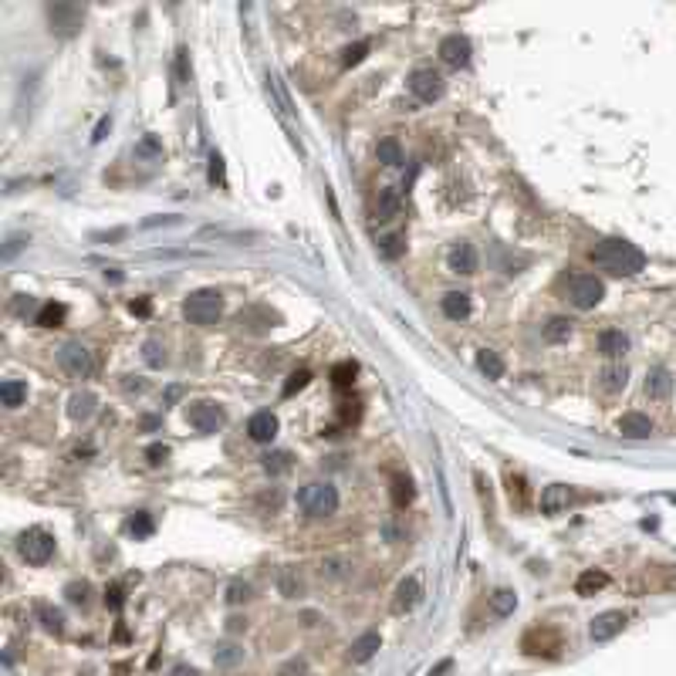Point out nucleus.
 Wrapping results in <instances>:
<instances>
[{"label":"nucleus","mask_w":676,"mask_h":676,"mask_svg":"<svg viewBox=\"0 0 676 676\" xmlns=\"http://www.w3.org/2000/svg\"><path fill=\"white\" fill-rule=\"evenodd\" d=\"M568 298H571L575 308L589 312V308H596L598 301L605 298V284L596 274H575V278L568 281Z\"/></svg>","instance_id":"6e6552de"},{"label":"nucleus","mask_w":676,"mask_h":676,"mask_svg":"<svg viewBox=\"0 0 676 676\" xmlns=\"http://www.w3.org/2000/svg\"><path fill=\"white\" fill-rule=\"evenodd\" d=\"M105 605H112V609H122V589H119V585L105 589Z\"/></svg>","instance_id":"09e8293b"},{"label":"nucleus","mask_w":676,"mask_h":676,"mask_svg":"<svg viewBox=\"0 0 676 676\" xmlns=\"http://www.w3.org/2000/svg\"><path fill=\"white\" fill-rule=\"evenodd\" d=\"M571 501H575V494H571V487H565V483H552V487L541 490V511H545V514H561V511H568Z\"/></svg>","instance_id":"2eb2a0df"},{"label":"nucleus","mask_w":676,"mask_h":676,"mask_svg":"<svg viewBox=\"0 0 676 676\" xmlns=\"http://www.w3.org/2000/svg\"><path fill=\"white\" fill-rule=\"evenodd\" d=\"M58 362H61V369H65L72 379H91V375L98 372V356H95L88 345H81V342L61 345Z\"/></svg>","instance_id":"20e7f679"},{"label":"nucleus","mask_w":676,"mask_h":676,"mask_svg":"<svg viewBox=\"0 0 676 676\" xmlns=\"http://www.w3.org/2000/svg\"><path fill=\"white\" fill-rule=\"evenodd\" d=\"M38 615H41V622H44V629H47V633H61V629H65V615H61L58 609L38 605Z\"/></svg>","instance_id":"e433bc0d"},{"label":"nucleus","mask_w":676,"mask_h":676,"mask_svg":"<svg viewBox=\"0 0 676 676\" xmlns=\"http://www.w3.org/2000/svg\"><path fill=\"white\" fill-rule=\"evenodd\" d=\"M446 268L453 271V274H474L477 271V250H474V243H467V240H460V243H453L450 247V254H446Z\"/></svg>","instance_id":"f8f14e48"},{"label":"nucleus","mask_w":676,"mask_h":676,"mask_svg":"<svg viewBox=\"0 0 676 676\" xmlns=\"http://www.w3.org/2000/svg\"><path fill=\"white\" fill-rule=\"evenodd\" d=\"M281 592L291 598V596H298V589H294V578H291V568L284 571V578H281Z\"/></svg>","instance_id":"8fccbe9b"},{"label":"nucleus","mask_w":676,"mask_h":676,"mask_svg":"<svg viewBox=\"0 0 676 676\" xmlns=\"http://www.w3.org/2000/svg\"><path fill=\"white\" fill-rule=\"evenodd\" d=\"M379 646H382L379 633H362V636L352 642V649H349V659H352V663H369V659L379 653Z\"/></svg>","instance_id":"aec40b11"},{"label":"nucleus","mask_w":676,"mask_h":676,"mask_svg":"<svg viewBox=\"0 0 676 676\" xmlns=\"http://www.w3.org/2000/svg\"><path fill=\"white\" fill-rule=\"evenodd\" d=\"M619 433L629 437V439H646L653 433V419L642 416V413H626V416L619 419Z\"/></svg>","instance_id":"6ab92c4d"},{"label":"nucleus","mask_w":676,"mask_h":676,"mask_svg":"<svg viewBox=\"0 0 676 676\" xmlns=\"http://www.w3.org/2000/svg\"><path fill=\"white\" fill-rule=\"evenodd\" d=\"M95 406H98V399L91 396V393H75V396L68 399V416L75 423H85V419H91Z\"/></svg>","instance_id":"4be33fe9"},{"label":"nucleus","mask_w":676,"mask_h":676,"mask_svg":"<svg viewBox=\"0 0 676 676\" xmlns=\"http://www.w3.org/2000/svg\"><path fill=\"white\" fill-rule=\"evenodd\" d=\"M450 666H453V659H443V663H437V666H433V670H430V676H439V673H446V670H450Z\"/></svg>","instance_id":"6e6d98bb"},{"label":"nucleus","mask_w":676,"mask_h":676,"mask_svg":"<svg viewBox=\"0 0 676 676\" xmlns=\"http://www.w3.org/2000/svg\"><path fill=\"white\" fill-rule=\"evenodd\" d=\"M68 318V308L65 305H58V301H47V305H41L34 321H38L41 328H58V325H65Z\"/></svg>","instance_id":"393cba45"},{"label":"nucleus","mask_w":676,"mask_h":676,"mask_svg":"<svg viewBox=\"0 0 676 676\" xmlns=\"http://www.w3.org/2000/svg\"><path fill=\"white\" fill-rule=\"evenodd\" d=\"M247 437L254 439V443H271V439L278 437V416H274L271 409L254 413V416L247 419Z\"/></svg>","instance_id":"4468645a"},{"label":"nucleus","mask_w":676,"mask_h":676,"mask_svg":"<svg viewBox=\"0 0 676 676\" xmlns=\"http://www.w3.org/2000/svg\"><path fill=\"white\" fill-rule=\"evenodd\" d=\"M670 389H673V375H670V369H663V365L649 369V375H646V393H649L653 399H666V396H670Z\"/></svg>","instance_id":"412c9836"},{"label":"nucleus","mask_w":676,"mask_h":676,"mask_svg":"<svg viewBox=\"0 0 676 676\" xmlns=\"http://www.w3.org/2000/svg\"><path fill=\"white\" fill-rule=\"evenodd\" d=\"M146 457H149V464H166V460H169V446H166V443H153V446L146 450Z\"/></svg>","instance_id":"37998d69"},{"label":"nucleus","mask_w":676,"mask_h":676,"mask_svg":"<svg viewBox=\"0 0 676 676\" xmlns=\"http://www.w3.org/2000/svg\"><path fill=\"white\" fill-rule=\"evenodd\" d=\"M605 585H609V575L592 568V571H582V575H578V582H575V592H578L582 598H589V596H596L598 589H605Z\"/></svg>","instance_id":"b1692460"},{"label":"nucleus","mask_w":676,"mask_h":676,"mask_svg":"<svg viewBox=\"0 0 676 676\" xmlns=\"http://www.w3.org/2000/svg\"><path fill=\"white\" fill-rule=\"evenodd\" d=\"M247 598H250V585H247V582H230L227 602H230V605H240V602H247Z\"/></svg>","instance_id":"a19ab883"},{"label":"nucleus","mask_w":676,"mask_h":676,"mask_svg":"<svg viewBox=\"0 0 676 676\" xmlns=\"http://www.w3.org/2000/svg\"><path fill=\"white\" fill-rule=\"evenodd\" d=\"M132 315H149V301H132Z\"/></svg>","instance_id":"5fc2aeb1"},{"label":"nucleus","mask_w":676,"mask_h":676,"mask_svg":"<svg viewBox=\"0 0 676 676\" xmlns=\"http://www.w3.org/2000/svg\"><path fill=\"white\" fill-rule=\"evenodd\" d=\"M291 673H298V676L305 673V659H294V663H287V666L281 670V676H291Z\"/></svg>","instance_id":"864d4df0"},{"label":"nucleus","mask_w":676,"mask_h":676,"mask_svg":"<svg viewBox=\"0 0 676 676\" xmlns=\"http://www.w3.org/2000/svg\"><path fill=\"white\" fill-rule=\"evenodd\" d=\"M356 372H358L356 362H338V365L331 369V382H335V389H349V386L356 382Z\"/></svg>","instance_id":"7c9ffc66"},{"label":"nucleus","mask_w":676,"mask_h":676,"mask_svg":"<svg viewBox=\"0 0 676 676\" xmlns=\"http://www.w3.org/2000/svg\"><path fill=\"white\" fill-rule=\"evenodd\" d=\"M626 382H629V369H626L622 362H612V365H605V369L598 372V386H602L605 393H622Z\"/></svg>","instance_id":"a211bd4d"},{"label":"nucleus","mask_w":676,"mask_h":676,"mask_svg":"<svg viewBox=\"0 0 676 676\" xmlns=\"http://www.w3.org/2000/svg\"><path fill=\"white\" fill-rule=\"evenodd\" d=\"M670 501H673V504H676V494H670Z\"/></svg>","instance_id":"4d7b16f0"},{"label":"nucleus","mask_w":676,"mask_h":676,"mask_svg":"<svg viewBox=\"0 0 676 676\" xmlns=\"http://www.w3.org/2000/svg\"><path fill=\"white\" fill-rule=\"evenodd\" d=\"M419 598H423V585H419V578L416 575H406L402 582L396 585V598H393V612L402 615V612H413L416 605H419Z\"/></svg>","instance_id":"ddd939ff"},{"label":"nucleus","mask_w":676,"mask_h":676,"mask_svg":"<svg viewBox=\"0 0 676 676\" xmlns=\"http://www.w3.org/2000/svg\"><path fill=\"white\" fill-rule=\"evenodd\" d=\"M477 369L487 375V379H501V375H504V358L497 356V352H490V349H480Z\"/></svg>","instance_id":"bb28decb"},{"label":"nucleus","mask_w":676,"mask_h":676,"mask_svg":"<svg viewBox=\"0 0 676 676\" xmlns=\"http://www.w3.org/2000/svg\"><path fill=\"white\" fill-rule=\"evenodd\" d=\"M365 54H369V41H356V44H349L345 51H342V65L345 68H356L365 61Z\"/></svg>","instance_id":"c9c22d12"},{"label":"nucleus","mask_w":676,"mask_h":676,"mask_svg":"<svg viewBox=\"0 0 676 676\" xmlns=\"http://www.w3.org/2000/svg\"><path fill=\"white\" fill-rule=\"evenodd\" d=\"M129 534H135V538H149L153 534V517L146 514V511H135V514L129 517Z\"/></svg>","instance_id":"f704fd0d"},{"label":"nucleus","mask_w":676,"mask_h":676,"mask_svg":"<svg viewBox=\"0 0 676 676\" xmlns=\"http://www.w3.org/2000/svg\"><path fill=\"white\" fill-rule=\"evenodd\" d=\"M68 598L85 605V598H88V585H85V582H81V585H78V582H75V585H68Z\"/></svg>","instance_id":"49530a36"},{"label":"nucleus","mask_w":676,"mask_h":676,"mask_svg":"<svg viewBox=\"0 0 676 676\" xmlns=\"http://www.w3.org/2000/svg\"><path fill=\"white\" fill-rule=\"evenodd\" d=\"M14 308H17V315H24V312H31V308H34V298H31V294H21Z\"/></svg>","instance_id":"603ef678"},{"label":"nucleus","mask_w":676,"mask_h":676,"mask_svg":"<svg viewBox=\"0 0 676 676\" xmlns=\"http://www.w3.org/2000/svg\"><path fill=\"white\" fill-rule=\"evenodd\" d=\"M109 129H112V119H109V116H105V119H102V122H98V125H95V135H91V142H102V139H105V132H109Z\"/></svg>","instance_id":"3c124183"},{"label":"nucleus","mask_w":676,"mask_h":676,"mask_svg":"<svg viewBox=\"0 0 676 676\" xmlns=\"http://www.w3.org/2000/svg\"><path fill=\"white\" fill-rule=\"evenodd\" d=\"M571 335V321L568 318H552L545 325V342H568Z\"/></svg>","instance_id":"473e14b6"},{"label":"nucleus","mask_w":676,"mask_h":676,"mask_svg":"<svg viewBox=\"0 0 676 676\" xmlns=\"http://www.w3.org/2000/svg\"><path fill=\"white\" fill-rule=\"evenodd\" d=\"M183 315L190 325H199V328H210L217 325L220 315H223V294L213 291V287H199L193 294H186L183 301Z\"/></svg>","instance_id":"f03ea898"},{"label":"nucleus","mask_w":676,"mask_h":676,"mask_svg":"<svg viewBox=\"0 0 676 676\" xmlns=\"http://www.w3.org/2000/svg\"><path fill=\"white\" fill-rule=\"evenodd\" d=\"M217 659L230 666V663H237V659H240V649H234V646H223V649L217 653Z\"/></svg>","instance_id":"de8ad7c7"},{"label":"nucleus","mask_w":676,"mask_h":676,"mask_svg":"<svg viewBox=\"0 0 676 676\" xmlns=\"http://www.w3.org/2000/svg\"><path fill=\"white\" fill-rule=\"evenodd\" d=\"M17 555L24 558L28 565H44V561H51V555H54V538L44 527H28L17 538Z\"/></svg>","instance_id":"39448f33"},{"label":"nucleus","mask_w":676,"mask_h":676,"mask_svg":"<svg viewBox=\"0 0 676 676\" xmlns=\"http://www.w3.org/2000/svg\"><path fill=\"white\" fill-rule=\"evenodd\" d=\"M379 254L386 261H399L406 254V234H389V237L379 240Z\"/></svg>","instance_id":"c756f323"},{"label":"nucleus","mask_w":676,"mask_h":676,"mask_svg":"<svg viewBox=\"0 0 676 676\" xmlns=\"http://www.w3.org/2000/svg\"><path fill=\"white\" fill-rule=\"evenodd\" d=\"M517 609V596L511 589H497L494 596H490V612L497 615V619H508V615H514Z\"/></svg>","instance_id":"a878e982"},{"label":"nucleus","mask_w":676,"mask_h":676,"mask_svg":"<svg viewBox=\"0 0 676 676\" xmlns=\"http://www.w3.org/2000/svg\"><path fill=\"white\" fill-rule=\"evenodd\" d=\"M210 183H223V156L220 153L210 156Z\"/></svg>","instance_id":"c03bdc74"},{"label":"nucleus","mask_w":676,"mask_h":676,"mask_svg":"<svg viewBox=\"0 0 676 676\" xmlns=\"http://www.w3.org/2000/svg\"><path fill=\"white\" fill-rule=\"evenodd\" d=\"M264 470H268L271 477L287 474V470H291V453H287V450H274V453H268V457H264Z\"/></svg>","instance_id":"2f4dec72"},{"label":"nucleus","mask_w":676,"mask_h":676,"mask_svg":"<svg viewBox=\"0 0 676 676\" xmlns=\"http://www.w3.org/2000/svg\"><path fill=\"white\" fill-rule=\"evenodd\" d=\"M375 156H379V162H386V166H402V146L389 135V139H382L375 146Z\"/></svg>","instance_id":"c85d7f7f"},{"label":"nucleus","mask_w":676,"mask_h":676,"mask_svg":"<svg viewBox=\"0 0 676 676\" xmlns=\"http://www.w3.org/2000/svg\"><path fill=\"white\" fill-rule=\"evenodd\" d=\"M508 494H511V504L517 508H527V487L521 477H508Z\"/></svg>","instance_id":"ea45409f"},{"label":"nucleus","mask_w":676,"mask_h":676,"mask_svg":"<svg viewBox=\"0 0 676 676\" xmlns=\"http://www.w3.org/2000/svg\"><path fill=\"white\" fill-rule=\"evenodd\" d=\"M626 629V615L619 612V609H609V612H602L592 619V626H589V636L596 639V642H605V639L619 636Z\"/></svg>","instance_id":"9b49d317"},{"label":"nucleus","mask_w":676,"mask_h":676,"mask_svg":"<svg viewBox=\"0 0 676 676\" xmlns=\"http://www.w3.org/2000/svg\"><path fill=\"white\" fill-rule=\"evenodd\" d=\"M439 308L450 321H467L470 318V294L467 291H450V294H443Z\"/></svg>","instance_id":"f3484780"},{"label":"nucleus","mask_w":676,"mask_h":676,"mask_svg":"<svg viewBox=\"0 0 676 676\" xmlns=\"http://www.w3.org/2000/svg\"><path fill=\"white\" fill-rule=\"evenodd\" d=\"M24 243H28V237H24V234H14V237L7 240V247H3V261H10V257H14V254H17Z\"/></svg>","instance_id":"a18cd8bd"},{"label":"nucleus","mask_w":676,"mask_h":676,"mask_svg":"<svg viewBox=\"0 0 676 676\" xmlns=\"http://www.w3.org/2000/svg\"><path fill=\"white\" fill-rule=\"evenodd\" d=\"M135 153H139V156H162V146L156 142V135H146V139L135 146Z\"/></svg>","instance_id":"79ce46f5"},{"label":"nucleus","mask_w":676,"mask_h":676,"mask_svg":"<svg viewBox=\"0 0 676 676\" xmlns=\"http://www.w3.org/2000/svg\"><path fill=\"white\" fill-rule=\"evenodd\" d=\"M443 88H446V85H443V75L433 72V68H416V72L409 75V91H413V98L423 102V105L443 98Z\"/></svg>","instance_id":"1a4fd4ad"},{"label":"nucleus","mask_w":676,"mask_h":676,"mask_svg":"<svg viewBox=\"0 0 676 676\" xmlns=\"http://www.w3.org/2000/svg\"><path fill=\"white\" fill-rule=\"evenodd\" d=\"M399 203H402V199H399L396 190H393V186H382L379 197H375V217H379V220H393L399 213Z\"/></svg>","instance_id":"5701e85b"},{"label":"nucleus","mask_w":676,"mask_h":676,"mask_svg":"<svg viewBox=\"0 0 676 676\" xmlns=\"http://www.w3.org/2000/svg\"><path fill=\"white\" fill-rule=\"evenodd\" d=\"M0 399H3V406H7V409H17V406L28 399V386H24V382H17V379H7V382L0 386Z\"/></svg>","instance_id":"cd10ccee"},{"label":"nucleus","mask_w":676,"mask_h":676,"mask_svg":"<svg viewBox=\"0 0 676 676\" xmlns=\"http://www.w3.org/2000/svg\"><path fill=\"white\" fill-rule=\"evenodd\" d=\"M308 382H312V372H308V369H294V372L287 375V382H284V396H294V393H301Z\"/></svg>","instance_id":"58836bf2"},{"label":"nucleus","mask_w":676,"mask_h":676,"mask_svg":"<svg viewBox=\"0 0 676 676\" xmlns=\"http://www.w3.org/2000/svg\"><path fill=\"white\" fill-rule=\"evenodd\" d=\"M470 54H474V47H470V41L464 38V34H450V38L439 41V58L450 68H467L470 65Z\"/></svg>","instance_id":"9d476101"},{"label":"nucleus","mask_w":676,"mask_h":676,"mask_svg":"<svg viewBox=\"0 0 676 676\" xmlns=\"http://www.w3.org/2000/svg\"><path fill=\"white\" fill-rule=\"evenodd\" d=\"M598 352L605 358H622L629 352V335L619 331V328H605V331L598 335Z\"/></svg>","instance_id":"dca6fc26"},{"label":"nucleus","mask_w":676,"mask_h":676,"mask_svg":"<svg viewBox=\"0 0 676 676\" xmlns=\"http://www.w3.org/2000/svg\"><path fill=\"white\" fill-rule=\"evenodd\" d=\"M142 358H146V365H153V369H162V365H166V349H162L156 338H149V342L142 345Z\"/></svg>","instance_id":"4c0bfd02"},{"label":"nucleus","mask_w":676,"mask_h":676,"mask_svg":"<svg viewBox=\"0 0 676 676\" xmlns=\"http://www.w3.org/2000/svg\"><path fill=\"white\" fill-rule=\"evenodd\" d=\"M81 21H85V7H81V3L61 0V3H51V7H47V24H51V34H58V38L78 34Z\"/></svg>","instance_id":"423d86ee"},{"label":"nucleus","mask_w":676,"mask_h":676,"mask_svg":"<svg viewBox=\"0 0 676 676\" xmlns=\"http://www.w3.org/2000/svg\"><path fill=\"white\" fill-rule=\"evenodd\" d=\"M298 508L308 517H331L338 511V490L328 483V480H315V483H305L298 490Z\"/></svg>","instance_id":"7ed1b4c3"},{"label":"nucleus","mask_w":676,"mask_h":676,"mask_svg":"<svg viewBox=\"0 0 676 676\" xmlns=\"http://www.w3.org/2000/svg\"><path fill=\"white\" fill-rule=\"evenodd\" d=\"M409 501H413V483H409V477L396 474V477H393V504H396V508H406Z\"/></svg>","instance_id":"72a5a7b5"},{"label":"nucleus","mask_w":676,"mask_h":676,"mask_svg":"<svg viewBox=\"0 0 676 676\" xmlns=\"http://www.w3.org/2000/svg\"><path fill=\"white\" fill-rule=\"evenodd\" d=\"M589 257H592L596 268L609 271V274H619V278H633V274H639L646 268V254L639 250L636 243L619 240V237H609V240H602V243H596Z\"/></svg>","instance_id":"f257e3e1"},{"label":"nucleus","mask_w":676,"mask_h":676,"mask_svg":"<svg viewBox=\"0 0 676 676\" xmlns=\"http://www.w3.org/2000/svg\"><path fill=\"white\" fill-rule=\"evenodd\" d=\"M186 423L197 430V433H217L223 423H227V413L223 406L210 402V399H197L186 406Z\"/></svg>","instance_id":"0eeeda50"}]
</instances>
